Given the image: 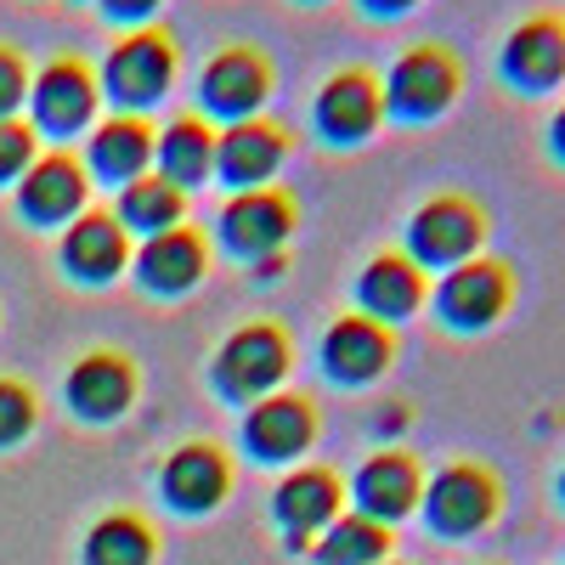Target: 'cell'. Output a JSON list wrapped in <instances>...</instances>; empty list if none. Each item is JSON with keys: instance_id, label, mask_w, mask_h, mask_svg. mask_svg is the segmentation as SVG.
<instances>
[{"instance_id": "27", "label": "cell", "mask_w": 565, "mask_h": 565, "mask_svg": "<svg viewBox=\"0 0 565 565\" xmlns=\"http://www.w3.org/2000/svg\"><path fill=\"white\" fill-rule=\"evenodd\" d=\"M153 559V532L136 514H108L85 537V565H148Z\"/></svg>"}, {"instance_id": "21", "label": "cell", "mask_w": 565, "mask_h": 565, "mask_svg": "<svg viewBox=\"0 0 565 565\" xmlns=\"http://www.w3.org/2000/svg\"><path fill=\"white\" fill-rule=\"evenodd\" d=\"M340 503H345L340 476H334V469H317V463H311V469H295V476L277 487L271 514H277V526L289 532V543L306 548L311 532H322L328 521H340Z\"/></svg>"}, {"instance_id": "35", "label": "cell", "mask_w": 565, "mask_h": 565, "mask_svg": "<svg viewBox=\"0 0 565 565\" xmlns=\"http://www.w3.org/2000/svg\"><path fill=\"white\" fill-rule=\"evenodd\" d=\"M300 7H322V0H300Z\"/></svg>"}, {"instance_id": "29", "label": "cell", "mask_w": 565, "mask_h": 565, "mask_svg": "<svg viewBox=\"0 0 565 565\" xmlns=\"http://www.w3.org/2000/svg\"><path fill=\"white\" fill-rule=\"evenodd\" d=\"M34 164V125L29 119H0V186H18L23 170Z\"/></svg>"}, {"instance_id": "34", "label": "cell", "mask_w": 565, "mask_h": 565, "mask_svg": "<svg viewBox=\"0 0 565 565\" xmlns=\"http://www.w3.org/2000/svg\"><path fill=\"white\" fill-rule=\"evenodd\" d=\"M554 498H559V509H565V463H559V476H554Z\"/></svg>"}, {"instance_id": "31", "label": "cell", "mask_w": 565, "mask_h": 565, "mask_svg": "<svg viewBox=\"0 0 565 565\" xmlns=\"http://www.w3.org/2000/svg\"><path fill=\"white\" fill-rule=\"evenodd\" d=\"M418 7H424V0H356V12L373 18V23H396V18H407Z\"/></svg>"}, {"instance_id": "2", "label": "cell", "mask_w": 565, "mask_h": 565, "mask_svg": "<svg viewBox=\"0 0 565 565\" xmlns=\"http://www.w3.org/2000/svg\"><path fill=\"white\" fill-rule=\"evenodd\" d=\"M380 85H385V119H396V125H436L463 97V57L452 52L447 40H418L391 63V74Z\"/></svg>"}, {"instance_id": "4", "label": "cell", "mask_w": 565, "mask_h": 565, "mask_svg": "<svg viewBox=\"0 0 565 565\" xmlns=\"http://www.w3.org/2000/svg\"><path fill=\"white\" fill-rule=\"evenodd\" d=\"M418 509H424V526H430L436 537H452V543L476 537V532H487L498 521L503 481L476 458H452V463H441L436 476L424 481Z\"/></svg>"}, {"instance_id": "7", "label": "cell", "mask_w": 565, "mask_h": 565, "mask_svg": "<svg viewBox=\"0 0 565 565\" xmlns=\"http://www.w3.org/2000/svg\"><path fill=\"white\" fill-rule=\"evenodd\" d=\"M300 226V204L289 186H249V193H232L221 221H215V238L232 260H266V255H282V244L295 238Z\"/></svg>"}, {"instance_id": "6", "label": "cell", "mask_w": 565, "mask_h": 565, "mask_svg": "<svg viewBox=\"0 0 565 565\" xmlns=\"http://www.w3.org/2000/svg\"><path fill=\"white\" fill-rule=\"evenodd\" d=\"M289 362H295V345H289V334H282L277 322H244V328H232V334L221 340L210 380H215V391L226 402L249 407V402H260V396H271L282 385Z\"/></svg>"}, {"instance_id": "11", "label": "cell", "mask_w": 565, "mask_h": 565, "mask_svg": "<svg viewBox=\"0 0 565 565\" xmlns=\"http://www.w3.org/2000/svg\"><path fill=\"white\" fill-rule=\"evenodd\" d=\"M317 136L334 141V148H362V141L385 125V85L373 68H340L328 74L317 103H311Z\"/></svg>"}, {"instance_id": "16", "label": "cell", "mask_w": 565, "mask_h": 565, "mask_svg": "<svg viewBox=\"0 0 565 565\" xmlns=\"http://www.w3.org/2000/svg\"><path fill=\"white\" fill-rule=\"evenodd\" d=\"M130 266H136V282L148 295H186L210 271V238L199 226H164L153 238H141Z\"/></svg>"}, {"instance_id": "10", "label": "cell", "mask_w": 565, "mask_h": 565, "mask_svg": "<svg viewBox=\"0 0 565 565\" xmlns=\"http://www.w3.org/2000/svg\"><path fill=\"white\" fill-rule=\"evenodd\" d=\"M266 97H271V63H266L260 45H249V40L221 45V52L204 63V74H199V103H204V114H215V119H226V125L255 119V114L266 108Z\"/></svg>"}, {"instance_id": "15", "label": "cell", "mask_w": 565, "mask_h": 565, "mask_svg": "<svg viewBox=\"0 0 565 565\" xmlns=\"http://www.w3.org/2000/svg\"><path fill=\"white\" fill-rule=\"evenodd\" d=\"M396 362V328L373 322L362 311H345L322 334V373L334 385H373Z\"/></svg>"}, {"instance_id": "18", "label": "cell", "mask_w": 565, "mask_h": 565, "mask_svg": "<svg viewBox=\"0 0 565 565\" xmlns=\"http://www.w3.org/2000/svg\"><path fill=\"white\" fill-rule=\"evenodd\" d=\"M57 255H63V271L74 282H97V289H103V282H114L130 266V232L108 210H85V215H74L63 226Z\"/></svg>"}, {"instance_id": "20", "label": "cell", "mask_w": 565, "mask_h": 565, "mask_svg": "<svg viewBox=\"0 0 565 565\" xmlns=\"http://www.w3.org/2000/svg\"><path fill=\"white\" fill-rule=\"evenodd\" d=\"M68 407L90 424H108L119 418L130 402H136V367L125 351H85L74 367H68V385H63Z\"/></svg>"}, {"instance_id": "19", "label": "cell", "mask_w": 565, "mask_h": 565, "mask_svg": "<svg viewBox=\"0 0 565 565\" xmlns=\"http://www.w3.org/2000/svg\"><path fill=\"white\" fill-rule=\"evenodd\" d=\"M351 498H356V514L391 526V521H402V514L418 509V498H424V469H418L413 452L385 447V452H373V458L356 469Z\"/></svg>"}, {"instance_id": "5", "label": "cell", "mask_w": 565, "mask_h": 565, "mask_svg": "<svg viewBox=\"0 0 565 565\" xmlns=\"http://www.w3.org/2000/svg\"><path fill=\"white\" fill-rule=\"evenodd\" d=\"M175 79V40L159 23H136L108 45L103 63V97L119 103V114H148Z\"/></svg>"}, {"instance_id": "26", "label": "cell", "mask_w": 565, "mask_h": 565, "mask_svg": "<svg viewBox=\"0 0 565 565\" xmlns=\"http://www.w3.org/2000/svg\"><path fill=\"white\" fill-rule=\"evenodd\" d=\"M391 554V526L367 521V514H340V521L322 526L317 559L322 565H385Z\"/></svg>"}, {"instance_id": "23", "label": "cell", "mask_w": 565, "mask_h": 565, "mask_svg": "<svg viewBox=\"0 0 565 565\" xmlns=\"http://www.w3.org/2000/svg\"><path fill=\"white\" fill-rule=\"evenodd\" d=\"M159 487H164L170 509L204 514V509H215V503L226 498V487H232V463H226V452L210 447V441H186V447H175L170 463L159 469Z\"/></svg>"}, {"instance_id": "36", "label": "cell", "mask_w": 565, "mask_h": 565, "mask_svg": "<svg viewBox=\"0 0 565 565\" xmlns=\"http://www.w3.org/2000/svg\"><path fill=\"white\" fill-rule=\"evenodd\" d=\"M79 7H85V0H79Z\"/></svg>"}, {"instance_id": "17", "label": "cell", "mask_w": 565, "mask_h": 565, "mask_svg": "<svg viewBox=\"0 0 565 565\" xmlns=\"http://www.w3.org/2000/svg\"><path fill=\"white\" fill-rule=\"evenodd\" d=\"M311 441H317V407H311V396L271 391V396L249 402V413H244V447L260 463H289Z\"/></svg>"}, {"instance_id": "24", "label": "cell", "mask_w": 565, "mask_h": 565, "mask_svg": "<svg viewBox=\"0 0 565 565\" xmlns=\"http://www.w3.org/2000/svg\"><path fill=\"white\" fill-rule=\"evenodd\" d=\"M153 164L170 186H199L204 175H215V130L204 114H175L159 136H153Z\"/></svg>"}, {"instance_id": "3", "label": "cell", "mask_w": 565, "mask_h": 565, "mask_svg": "<svg viewBox=\"0 0 565 565\" xmlns=\"http://www.w3.org/2000/svg\"><path fill=\"white\" fill-rule=\"evenodd\" d=\"M487 232H492V221H487L481 199H469V193H430L407 215L402 249L424 271H452V266L476 260L487 249Z\"/></svg>"}, {"instance_id": "22", "label": "cell", "mask_w": 565, "mask_h": 565, "mask_svg": "<svg viewBox=\"0 0 565 565\" xmlns=\"http://www.w3.org/2000/svg\"><path fill=\"white\" fill-rule=\"evenodd\" d=\"M153 125L148 114H114L103 119L97 130L85 136V170L97 175V181H136V175H148L153 164Z\"/></svg>"}, {"instance_id": "8", "label": "cell", "mask_w": 565, "mask_h": 565, "mask_svg": "<svg viewBox=\"0 0 565 565\" xmlns=\"http://www.w3.org/2000/svg\"><path fill=\"white\" fill-rule=\"evenodd\" d=\"M498 79L514 97H548L565 85V12H532L498 45Z\"/></svg>"}, {"instance_id": "12", "label": "cell", "mask_w": 565, "mask_h": 565, "mask_svg": "<svg viewBox=\"0 0 565 565\" xmlns=\"http://www.w3.org/2000/svg\"><path fill=\"white\" fill-rule=\"evenodd\" d=\"M289 153H295L289 125H277V119H266V114L215 130V175L232 186V193L266 186V181L277 175V164L289 159Z\"/></svg>"}, {"instance_id": "13", "label": "cell", "mask_w": 565, "mask_h": 565, "mask_svg": "<svg viewBox=\"0 0 565 565\" xmlns=\"http://www.w3.org/2000/svg\"><path fill=\"white\" fill-rule=\"evenodd\" d=\"M424 306H430V271H424L407 249H380L356 271V311L362 317L396 328Z\"/></svg>"}, {"instance_id": "32", "label": "cell", "mask_w": 565, "mask_h": 565, "mask_svg": "<svg viewBox=\"0 0 565 565\" xmlns=\"http://www.w3.org/2000/svg\"><path fill=\"white\" fill-rule=\"evenodd\" d=\"M103 12H108L114 23H130V29H136V23H148V18L159 12V0H103Z\"/></svg>"}, {"instance_id": "9", "label": "cell", "mask_w": 565, "mask_h": 565, "mask_svg": "<svg viewBox=\"0 0 565 565\" xmlns=\"http://www.w3.org/2000/svg\"><path fill=\"white\" fill-rule=\"evenodd\" d=\"M97 74H90L85 57H52L34 79H29V125L34 136H74L90 130L97 119Z\"/></svg>"}, {"instance_id": "1", "label": "cell", "mask_w": 565, "mask_h": 565, "mask_svg": "<svg viewBox=\"0 0 565 565\" xmlns=\"http://www.w3.org/2000/svg\"><path fill=\"white\" fill-rule=\"evenodd\" d=\"M514 295H521V271L503 255H476L430 282V311L447 334H487L514 311Z\"/></svg>"}, {"instance_id": "14", "label": "cell", "mask_w": 565, "mask_h": 565, "mask_svg": "<svg viewBox=\"0 0 565 565\" xmlns=\"http://www.w3.org/2000/svg\"><path fill=\"white\" fill-rule=\"evenodd\" d=\"M85 193H90L85 164L68 148L34 153V164L18 181V215L29 226H68L74 215H85Z\"/></svg>"}, {"instance_id": "30", "label": "cell", "mask_w": 565, "mask_h": 565, "mask_svg": "<svg viewBox=\"0 0 565 565\" xmlns=\"http://www.w3.org/2000/svg\"><path fill=\"white\" fill-rule=\"evenodd\" d=\"M29 79H34V74H29L23 52L0 40V119H18V108L29 103Z\"/></svg>"}, {"instance_id": "33", "label": "cell", "mask_w": 565, "mask_h": 565, "mask_svg": "<svg viewBox=\"0 0 565 565\" xmlns=\"http://www.w3.org/2000/svg\"><path fill=\"white\" fill-rule=\"evenodd\" d=\"M543 153H548V159L565 170V103L548 114V130H543Z\"/></svg>"}, {"instance_id": "25", "label": "cell", "mask_w": 565, "mask_h": 565, "mask_svg": "<svg viewBox=\"0 0 565 565\" xmlns=\"http://www.w3.org/2000/svg\"><path fill=\"white\" fill-rule=\"evenodd\" d=\"M181 221H186V193L170 186L159 170H148V175H136V181L119 186V226L136 232V238H153V232L181 226Z\"/></svg>"}, {"instance_id": "28", "label": "cell", "mask_w": 565, "mask_h": 565, "mask_svg": "<svg viewBox=\"0 0 565 565\" xmlns=\"http://www.w3.org/2000/svg\"><path fill=\"white\" fill-rule=\"evenodd\" d=\"M34 413H40V396L23 380H0V447H18L34 430Z\"/></svg>"}]
</instances>
